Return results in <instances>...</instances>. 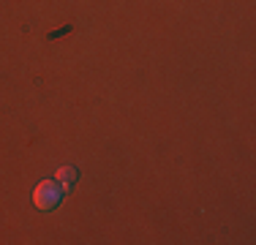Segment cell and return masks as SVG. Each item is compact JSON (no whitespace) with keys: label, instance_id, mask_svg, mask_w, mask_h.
<instances>
[{"label":"cell","instance_id":"6da1fadb","mask_svg":"<svg viewBox=\"0 0 256 245\" xmlns=\"http://www.w3.org/2000/svg\"><path fill=\"white\" fill-rule=\"evenodd\" d=\"M63 196H66L63 194V186H60L58 180H44V182H38V186H36L33 202H36V207H38V210L50 212V210H54V207H60Z\"/></svg>","mask_w":256,"mask_h":245},{"label":"cell","instance_id":"7a4b0ae2","mask_svg":"<svg viewBox=\"0 0 256 245\" xmlns=\"http://www.w3.org/2000/svg\"><path fill=\"white\" fill-rule=\"evenodd\" d=\"M76 180H79V174H76L74 166H60V169H58V182L66 188V191H71Z\"/></svg>","mask_w":256,"mask_h":245}]
</instances>
